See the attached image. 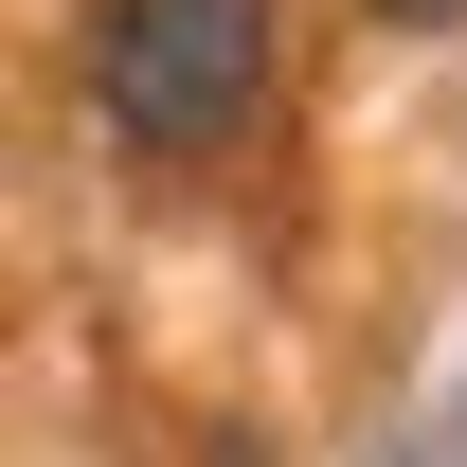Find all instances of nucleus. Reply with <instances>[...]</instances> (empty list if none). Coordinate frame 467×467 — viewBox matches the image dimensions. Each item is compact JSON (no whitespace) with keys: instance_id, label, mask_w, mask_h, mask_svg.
<instances>
[{"instance_id":"f257e3e1","label":"nucleus","mask_w":467,"mask_h":467,"mask_svg":"<svg viewBox=\"0 0 467 467\" xmlns=\"http://www.w3.org/2000/svg\"><path fill=\"white\" fill-rule=\"evenodd\" d=\"M288 90V0H90V109L144 162H216Z\"/></svg>"},{"instance_id":"f03ea898","label":"nucleus","mask_w":467,"mask_h":467,"mask_svg":"<svg viewBox=\"0 0 467 467\" xmlns=\"http://www.w3.org/2000/svg\"><path fill=\"white\" fill-rule=\"evenodd\" d=\"M378 467H467V378H450V396H431V413H413V431H396V450H378Z\"/></svg>"},{"instance_id":"7ed1b4c3","label":"nucleus","mask_w":467,"mask_h":467,"mask_svg":"<svg viewBox=\"0 0 467 467\" xmlns=\"http://www.w3.org/2000/svg\"><path fill=\"white\" fill-rule=\"evenodd\" d=\"M378 18H467V0H378Z\"/></svg>"}]
</instances>
